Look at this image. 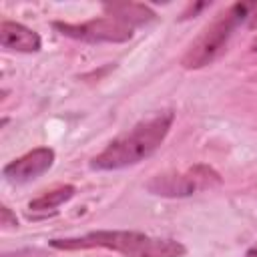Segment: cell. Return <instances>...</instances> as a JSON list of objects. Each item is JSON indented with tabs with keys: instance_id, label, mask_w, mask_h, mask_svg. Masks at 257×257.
<instances>
[{
	"instance_id": "12",
	"label": "cell",
	"mask_w": 257,
	"mask_h": 257,
	"mask_svg": "<svg viewBox=\"0 0 257 257\" xmlns=\"http://www.w3.org/2000/svg\"><path fill=\"white\" fill-rule=\"evenodd\" d=\"M249 18H251V26L255 28V26H257V6H255V12H253V14H249Z\"/></svg>"
},
{
	"instance_id": "1",
	"label": "cell",
	"mask_w": 257,
	"mask_h": 257,
	"mask_svg": "<svg viewBox=\"0 0 257 257\" xmlns=\"http://www.w3.org/2000/svg\"><path fill=\"white\" fill-rule=\"evenodd\" d=\"M175 120L173 110H159L143 118L126 133L112 139L102 153L90 161L94 171H118L149 159L167 139Z\"/></svg>"
},
{
	"instance_id": "10",
	"label": "cell",
	"mask_w": 257,
	"mask_h": 257,
	"mask_svg": "<svg viewBox=\"0 0 257 257\" xmlns=\"http://www.w3.org/2000/svg\"><path fill=\"white\" fill-rule=\"evenodd\" d=\"M0 225H2L4 229H10V227H18L16 215H12V211H10L6 205H2V207H0Z\"/></svg>"
},
{
	"instance_id": "5",
	"label": "cell",
	"mask_w": 257,
	"mask_h": 257,
	"mask_svg": "<svg viewBox=\"0 0 257 257\" xmlns=\"http://www.w3.org/2000/svg\"><path fill=\"white\" fill-rule=\"evenodd\" d=\"M62 36L98 44V42H126L133 38V26L114 16H100L80 24L54 22L52 24Z\"/></svg>"
},
{
	"instance_id": "4",
	"label": "cell",
	"mask_w": 257,
	"mask_h": 257,
	"mask_svg": "<svg viewBox=\"0 0 257 257\" xmlns=\"http://www.w3.org/2000/svg\"><path fill=\"white\" fill-rule=\"evenodd\" d=\"M221 185V175L209 165H195L183 173H163L147 183V191L159 197H189Z\"/></svg>"
},
{
	"instance_id": "2",
	"label": "cell",
	"mask_w": 257,
	"mask_h": 257,
	"mask_svg": "<svg viewBox=\"0 0 257 257\" xmlns=\"http://www.w3.org/2000/svg\"><path fill=\"white\" fill-rule=\"evenodd\" d=\"M50 247L62 251L78 249H108L124 257H183L187 253L185 245L175 239L151 237L141 231H122V229H102L90 231L78 237L50 239Z\"/></svg>"
},
{
	"instance_id": "3",
	"label": "cell",
	"mask_w": 257,
	"mask_h": 257,
	"mask_svg": "<svg viewBox=\"0 0 257 257\" xmlns=\"http://www.w3.org/2000/svg\"><path fill=\"white\" fill-rule=\"evenodd\" d=\"M251 4H233L225 12H221L205 30L195 38V42L187 48V52L181 58V64L185 68H203L211 64L227 46L233 30L249 18Z\"/></svg>"
},
{
	"instance_id": "9",
	"label": "cell",
	"mask_w": 257,
	"mask_h": 257,
	"mask_svg": "<svg viewBox=\"0 0 257 257\" xmlns=\"http://www.w3.org/2000/svg\"><path fill=\"white\" fill-rule=\"evenodd\" d=\"M74 191H76V189H74L72 185H62V187H58V189H52V191L40 195L38 199H32V201L28 203V209H30L32 213H50V211H54L56 207H60L62 203H66L68 199H72Z\"/></svg>"
},
{
	"instance_id": "7",
	"label": "cell",
	"mask_w": 257,
	"mask_h": 257,
	"mask_svg": "<svg viewBox=\"0 0 257 257\" xmlns=\"http://www.w3.org/2000/svg\"><path fill=\"white\" fill-rule=\"evenodd\" d=\"M0 44L2 48L16 52H38L42 46L40 36L32 28L12 20H4L0 24Z\"/></svg>"
},
{
	"instance_id": "6",
	"label": "cell",
	"mask_w": 257,
	"mask_h": 257,
	"mask_svg": "<svg viewBox=\"0 0 257 257\" xmlns=\"http://www.w3.org/2000/svg\"><path fill=\"white\" fill-rule=\"evenodd\" d=\"M52 165H54V151L48 149V147H38V149L28 151L22 157L10 161L2 169V175L8 183L20 185V183H28V181L38 179Z\"/></svg>"
},
{
	"instance_id": "13",
	"label": "cell",
	"mask_w": 257,
	"mask_h": 257,
	"mask_svg": "<svg viewBox=\"0 0 257 257\" xmlns=\"http://www.w3.org/2000/svg\"><path fill=\"white\" fill-rule=\"evenodd\" d=\"M253 48H255V50H257V40H255V42H253Z\"/></svg>"
},
{
	"instance_id": "11",
	"label": "cell",
	"mask_w": 257,
	"mask_h": 257,
	"mask_svg": "<svg viewBox=\"0 0 257 257\" xmlns=\"http://www.w3.org/2000/svg\"><path fill=\"white\" fill-rule=\"evenodd\" d=\"M243 257H257V241H255V243H253V245L247 249V253H245Z\"/></svg>"
},
{
	"instance_id": "8",
	"label": "cell",
	"mask_w": 257,
	"mask_h": 257,
	"mask_svg": "<svg viewBox=\"0 0 257 257\" xmlns=\"http://www.w3.org/2000/svg\"><path fill=\"white\" fill-rule=\"evenodd\" d=\"M104 12L106 16H114L120 18L122 22L135 26H143L155 20V12L145 6V4H137V2H112V4H104Z\"/></svg>"
}]
</instances>
